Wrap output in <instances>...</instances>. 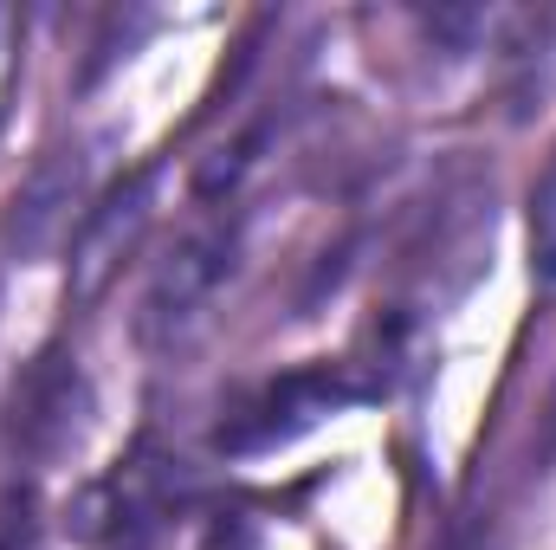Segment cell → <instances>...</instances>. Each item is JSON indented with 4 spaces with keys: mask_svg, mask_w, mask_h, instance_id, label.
<instances>
[{
    "mask_svg": "<svg viewBox=\"0 0 556 550\" xmlns=\"http://www.w3.org/2000/svg\"><path fill=\"white\" fill-rule=\"evenodd\" d=\"M233 266H240V221H233V214H214V221L188 227V234L175 240V253L155 266L149 291H142L137 337L149 350H181V343L207 324V311H214V298L227 291Z\"/></svg>",
    "mask_w": 556,
    "mask_h": 550,
    "instance_id": "cell-1",
    "label": "cell"
},
{
    "mask_svg": "<svg viewBox=\"0 0 556 550\" xmlns=\"http://www.w3.org/2000/svg\"><path fill=\"white\" fill-rule=\"evenodd\" d=\"M85 221V149H46L0 214V247L13 260H46Z\"/></svg>",
    "mask_w": 556,
    "mask_h": 550,
    "instance_id": "cell-2",
    "label": "cell"
},
{
    "mask_svg": "<svg viewBox=\"0 0 556 550\" xmlns=\"http://www.w3.org/2000/svg\"><path fill=\"white\" fill-rule=\"evenodd\" d=\"M175 486H181L175 460L137 447L111 479H98V486L85 492V505H78V538L111 545V550H137L142 538L162 525V512L175 505Z\"/></svg>",
    "mask_w": 556,
    "mask_h": 550,
    "instance_id": "cell-3",
    "label": "cell"
},
{
    "mask_svg": "<svg viewBox=\"0 0 556 550\" xmlns=\"http://www.w3.org/2000/svg\"><path fill=\"white\" fill-rule=\"evenodd\" d=\"M149 208H155V168L130 175L124 188H111L98 208H85L78 234H72V260H65V285L72 298H98L111 278L124 273V253H137L142 227H149Z\"/></svg>",
    "mask_w": 556,
    "mask_h": 550,
    "instance_id": "cell-4",
    "label": "cell"
},
{
    "mask_svg": "<svg viewBox=\"0 0 556 550\" xmlns=\"http://www.w3.org/2000/svg\"><path fill=\"white\" fill-rule=\"evenodd\" d=\"M343 402H356V389L343 383V370H291V376H278L266 396H253L247 409L233 414V427H220V447H233V453L285 447L304 427H317L324 414H337Z\"/></svg>",
    "mask_w": 556,
    "mask_h": 550,
    "instance_id": "cell-5",
    "label": "cell"
},
{
    "mask_svg": "<svg viewBox=\"0 0 556 550\" xmlns=\"http://www.w3.org/2000/svg\"><path fill=\"white\" fill-rule=\"evenodd\" d=\"M85 383L65 357H39V370L13 389V447L33 460H52L65 440H78Z\"/></svg>",
    "mask_w": 556,
    "mask_h": 550,
    "instance_id": "cell-6",
    "label": "cell"
},
{
    "mask_svg": "<svg viewBox=\"0 0 556 550\" xmlns=\"http://www.w3.org/2000/svg\"><path fill=\"white\" fill-rule=\"evenodd\" d=\"M13 78H20V13L0 7V111L13 98Z\"/></svg>",
    "mask_w": 556,
    "mask_h": 550,
    "instance_id": "cell-7",
    "label": "cell"
},
{
    "mask_svg": "<svg viewBox=\"0 0 556 550\" xmlns=\"http://www.w3.org/2000/svg\"><path fill=\"white\" fill-rule=\"evenodd\" d=\"M440 550H479V532H466V525H459V532H446V545Z\"/></svg>",
    "mask_w": 556,
    "mask_h": 550,
    "instance_id": "cell-8",
    "label": "cell"
}]
</instances>
